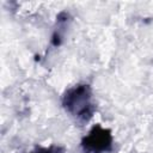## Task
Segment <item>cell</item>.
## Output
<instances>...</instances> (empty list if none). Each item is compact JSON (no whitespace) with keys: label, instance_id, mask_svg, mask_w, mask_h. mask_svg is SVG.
<instances>
[{"label":"cell","instance_id":"obj_1","mask_svg":"<svg viewBox=\"0 0 153 153\" xmlns=\"http://www.w3.org/2000/svg\"><path fill=\"white\" fill-rule=\"evenodd\" d=\"M61 103L63 109L80 123H87L96 112L92 88L85 82L67 88L62 94Z\"/></svg>","mask_w":153,"mask_h":153},{"label":"cell","instance_id":"obj_2","mask_svg":"<svg viewBox=\"0 0 153 153\" xmlns=\"http://www.w3.org/2000/svg\"><path fill=\"white\" fill-rule=\"evenodd\" d=\"M80 147L84 153H111L114 151V136L109 128L94 124L81 139Z\"/></svg>","mask_w":153,"mask_h":153},{"label":"cell","instance_id":"obj_3","mask_svg":"<svg viewBox=\"0 0 153 153\" xmlns=\"http://www.w3.org/2000/svg\"><path fill=\"white\" fill-rule=\"evenodd\" d=\"M29 153H63V148L60 146L51 145L49 147H36L33 151Z\"/></svg>","mask_w":153,"mask_h":153}]
</instances>
